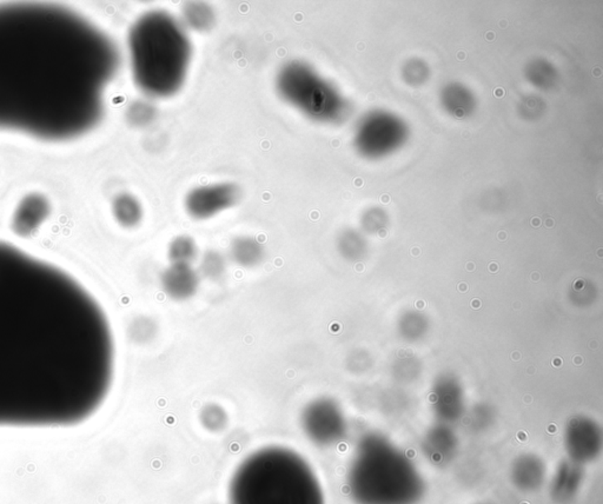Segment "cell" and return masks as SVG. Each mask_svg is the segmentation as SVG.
I'll use <instances>...</instances> for the list:
<instances>
[{
  "instance_id": "f1b7e54d",
  "label": "cell",
  "mask_w": 603,
  "mask_h": 504,
  "mask_svg": "<svg viewBox=\"0 0 603 504\" xmlns=\"http://www.w3.org/2000/svg\"><path fill=\"white\" fill-rule=\"evenodd\" d=\"M472 269H474V264H472V263H469L468 270H472Z\"/></svg>"
},
{
  "instance_id": "7c38bea8",
  "label": "cell",
  "mask_w": 603,
  "mask_h": 504,
  "mask_svg": "<svg viewBox=\"0 0 603 504\" xmlns=\"http://www.w3.org/2000/svg\"><path fill=\"white\" fill-rule=\"evenodd\" d=\"M48 205L46 200L39 196H30L22 200L15 212V225L18 233L29 235L33 230L39 228L46 216Z\"/></svg>"
},
{
  "instance_id": "2e32d148",
  "label": "cell",
  "mask_w": 603,
  "mask_h": 504,
  "mask_svg": "<svg viewBox=\"0 0 603 504\" xmlns=\"http://www.w3.org/2000/svg\"><path fill=\"white\" fill-rule=\"evenodd\" d=\"M196 244L190 237H176L169 245L171 264H191V261L196 258Z\"/></svg>"
},
{
  "instance_id": "6da1fadb",
  "label": "cell",
  "mask_w": 603,
  "mask_h": 504,
  "mask_svg": "<svg viewBox=\"0 0 603 504\" xmlns=\"http://www.w3.org/2000/svg\"><path fill=\"white\" fill-rule=\"evenodd\" d=\"M105 312L65 270L0 240V427L80 425L105 402Z\"/></svg>"
},
{
  "instance_id": "7402d4cb",
  "label": "cell",
  "mask_w": 603,
  "mask_h": 504,
  "mask_svg": "<svg viewBox=\"0 0 603 504\" xmlns=\"http://www.w3.org/2000/svg\"><path fill=\"white\" fill-rule=\"evenodd\" d=\"M531 224H533V226H540V224H541V221H540V218H533V221H531Z\"/></svg>"
},
{
  "instance_id": "f546056e",
  "label": "cell",
  "mask_w": 603,
  "mask_h": 504,
  "mask_svg": "<svg viewBox=\"0 0 603 504\" xmlns=\"http://www.w3.org/2000/svg\"><path fill=\"white\" fill-rule=\"evenodd\" d=\"M501 24H502V25H501V26H502V27H505V20H502Z\"/></svg>"
},
{
  "instance_id": "ac0fdd59",
  "label": "cell",
  "mask_w": 603,
  "mask_h": 504,
  "mask_svg": "<svg viewBox=\"0 0 603 504\" xmlns=\"http://www.w3.org/2000/svg\"><path fill=\"white\" fill-rule=\"evenodd\" d=\"M200 422L209 432H221L226 427L228 415L219 404H209L200 413Z\"/></svg>"
},
{
  "instance_id": "5b68a950",
  "label": "cell",
  "mask_w": 603,
  "mask_h": 504,
  "mask_svg": "<svg viewBox=\"0 0 603 504\" xmlns=\"http://www.w3.org/2000/svg\"><path fill=\"white\" fill-rule=\"evenodd\" d=\"M348 486L356 504H416L424 493L421 474L409 462L363 453L350 467Z\"/></svg>"
},
{
  "instance_id": "484cf974",
  "label": "cell",
  "mask_w": 603,
  "mask_h": 504,
  "mask_svg": "<svg viewBox=\"0 0 603 504\" xmlns=\"http://www.w3.org/2000/svg\"><path fill=\"white\" fill-rule=\"evenodd\" d=\"M545 225H547V226H548V228H552V219H550V218H549L548 221H545Z\"/></svg>"
},
{
  "instance_id": "e0dca14e",
  "label": "cell",
  "mask_w": 603,
  "mask_h": 504,
  "mask_svg": "<svg viewBox=\"0 0 603 504\" xmlns=\"http://www.w3.org/2000/svg\"><path fill=\"white\" fill-rule=\"evenodd\" d=\"M226 271V259L217 251L210 250L204 254L200 261V273L211 280H219Z\"/></svg>"
},
{
  "instance_id": "d4e9b609",
  "label": "cell",
  "mask_w": 603,
  "mask_h": 504,
  "mask_svg": "<svg viewBox=\"0 0 603 504\" xmlns=\"http://www.w3.org/2000/svg\"><path fill=\"white\" fill-rule=\"evenodd\" d=\"M592 75H595V76H601V70L599 67H596L595 71H592Z\"/></svg>"
},
{
  "instance_id": "9a60e30c",
  "label": "cell",
  "mask_w": 603,
  "mask_h": 504,
  "mask_svg": "<svg viewBox=\"0 0 603 504\" xmlns=\"http://www.w3.org/2000/svg\"><path fill=\"white\" fill-rule=\"evenodd\" d=\"M186 25L196 31H207L214 25V11L203 3H190L183 10Z\"/></svg>"
},
{
  "instance_id": "4316f807",
  "label": "cell",
  "mask_w": 603,
  "mask_h": 504,
  "mask_svg": "<svg viewBox=\"0 0 603 504\" xmlns=\"http://www.w3.org/2000/svg\"><path fill=\"white\" fill-rule=\"evenodd\" d=\"M418 254H420V250H418L417 247H416V249H413V254H416V256H417Z\"/></svg>"
},
{
  "instance_id": "5bb4252c",
  "label": "cell",
  "mask_w": 603,
  "mask_h": 504,
  "mask_svg": "<svg viewBox=\"0 0 603 504\" xmlns=\"http://www.w3.org/2000/svg\"><path fill=\"white\" fill-rule=\"evenodd\" d=\"M113 214L120 225L132 228L142 221V205L135 197L124 193L113 202Z\"/></svg>"
},
{
  "instance_id": "603a6c76",
  "label": "cell",
  "mask_w": 603,
  "mask_h": 504,
  "mask_svg": "<svg viewBox=\"0 0 603 504\" xmlns=\"http://www.w3.org/2000/svg\"><path fill=\"white\" fill-rule=\"evenodd\" d=\"M486 38H487L488 40H494L495 39V33L494 32H488L487 34H486Z\"/></svg>"
},
{
  "instance_id": "ffe728a7",
  "label": "cell",
  "mask_w": 603,
  "mask_h": 504,
  "mask_svg": "<svg viewBox=\"0 0 603 504\" xmlns=\"http://www.w3.org/2000/svg\"><path fill=\"white\" fill-rule=\"evenodd\" d=\"M505 90H503V89H502V87H498V89H496V90H495V92H494V95L496 96V97H498H498H503V96H505Z\"/></svg>"
},
{
  "instance_id": "30bf717a",
  "label": "cell",
  "mask_w": 603,
  "mask_h": 504,
  "mask_svg": "<svg viewBox=\"0 0 603 504\" xmlns=\"http://www.w3.org/2000/svg\"><path fill=\"white\" fill-rule=\"evenodd\" d=\"M585 481L581 465L564 462L554 472L549 484L550 497L557 504L571 503L578 496Z\"/></svg>"
},
{
  "instance_id": "3957f363",
  "label": "cell",
  "mask_w": 603,
  "mask_h": 504,
  "mask_svg": "<svg viewBox=\"0 0 603 504\" xmlns=\"http://www.w3.org/2000/svg\"><path fill=\"white\" fill-rule=\"evenodd\" d=\"M229 504H325L309 463L294 450L270 446L244 458L231 477Z\"/></svg>"
},
{
  "instance_id": "ba28073f",
  "label": "cell",
  "mask_w": 603,
  "mask_h": 504,
  "mask_svg": "<svg viewBox=\"0 0 603 504\" xmlns=\"http://www.w3.org/2000/svg\"><path fill=\"white\" fill-rule=\"evenodd\" d=\"M240 196V189L230 183L200 186L188 193L186 209L191 217L207 219L233 207Z\"/></svg>"
},
{
  "instance_id": "8fae6325",
  "label": "cell",
  "mask_w": 603,
  "mask_h": 504,
  "mask_svg": "<svg viewBox=\"0 0 603 504\" xmlns=\"http://www.w3.org/2000/svg\"><path fill=\"white\" fill-rule=\"evenodd\" d=\"M547 479L545 467L536 457L524 456L512 465L510 479L517 489L533 493L542 488Z\"/></svg>"
},
{
  "instance_id": "44dd1931",
  "label": "cell",
  "mask_w": 603,
  "mask_h": 504,
  "mask_svg": "<svg viewBox=\"0 0 603 504\" xmlns=\"http://www.w3.org/2000/svg\"><path fill=\"white\" fill-rule=\"evenodd\" d=\"M381 200H382V203H383V204L389 203V200H390L389 195H383V196H382Z\"/></svg>"
},
{
  "instance_id": "9c48e42d",
  "label": "cell",
  "mask_w": 603,
  "mask_h": 504,
  "mask_svg": "<svg viewBox=\"0 0 603 504\" xmlns=\"http://www.w3.org/2000/svg\"><path fill=\"white\" fill-rule=\"evenodd\" d=\"M162 289L174 301H186L196 294L200 275L191 264H171L160 277Z\"/></svg>"
},
{
  "instance_id": "277c9868",
  "label": "cell",
  "mask_w": 603,
  "mask_h": 504,
  "mask_svg": "<svg viewBox=\"0 0 603 504\" xmlns=\"http://www.w3.org/2000/svg\"><path fill=\"white\" fill-rule=\"evenodd\" d=\"M132 75L139 89L153 97L179 91L191 59V44L182 25L164 12H150L129 33Z\"/></svg>"
},
{
  "instance_id": "d6986e66",
  "label": "cell",
  "mask_w": 603,
  "mask_h": 504,
  "mask_svg": "<svg viewBox=\"0 0 603 504\" xmlns=\"http://www.w3.org/2000/svg\"><path fill=\"white\" fill-rule=\"evenodd\" d=\"M156 111L149 103L138 102L131 106L129 111V118L135 125H145L155 118Z\"/></svg>"
},
{
  "instance_id": "7a4b0ae2",
  "label": "cell",
  "mask_w": 603,
  "mask_h": 504,
  "mask_svg": "<svg viewBox=\"0 0 603 504\" xmlns=\"http://www.w3.org/2000/svg\"><path fill=\"white\" fill-rule=\"evenodd\" d=\"M116 44L74 10L0 5V132L67 142L102 119Z\"/></svg>"
},
{
  "instance_id": "cb8c5ba5",
  "label": "cell",
  "mask_w": 603,
  "mask_h": 504,
  "mask_svg": "<svg viewBox=\"0 0 603 504\" xmlns=\"http://www.w3.org/2000/svg\"><path fill=\"white\" fill-rule=\"evenodd\" d=\"M458 58L460 59V60H463V59H465V52H463V51L458 52Z\"/></svg>"
},
{
  "instance_id": "4fadbf2b",
  "label": "cell",
  "mask_w": 603,
  "mask_h": 504,
  "mask_svg": "<svg viewBox=\"0 0 603 504\" xmlns=\"http://www.w3.org/2000/svg\"><path fill=\"white\" fill-rule=\"evenodd\" d=\"M233 261L244 268L259 264L264 256L262 244L252 237L242 236L233 240L230 247Z\"/></svg>"
},
{
  "instance_id": "83f0119b",
  "label": "cell",
  "mask_w": 603,
  "mask_h": 504,
  "mask_svg": "<svg viewBox=\"0 0 603 504\" xmlns=\"http://www.w3.org/2000/svg\"><path fill=\"white\" fill-rule=\"evenodd\" d=\"M500 236H501V240H505V233H501V235H500V233H498V237H500Z\"/></svg>"
},
{
  "instance_id": "52a82bcc",
  "label": "cell",
  "mask_w": 603,
  "mask_h": 504,
  "mask_svg": "<svg viewBox=\"0 0 603 504\" xmlns=\"http://www.w3.org/2000/svg\"><path fill=\"white\" fill-rule=\"evenodd\" d=\"M301 425L306 437L317 446H330L341 436V414L329 399L308 403L302 411Z\"/></svg>"
},
{
  "instance_id": "8992f818",
  "label": "cell",
  "mask_w": 603,
  "mask_h": 504,
  "mask_svg": "<svg viewBox=\"0 0 603 504\" xmlns=\"http://www.w3.org/2000/svg\"><path fill=\"white\" fill-rule=\"evenodd\" d=\"M277 89L287 103L310 118L327 120L337 115L334 91L306 63L284 65L277 76Z\"/></svg>"
}]
</instances>
